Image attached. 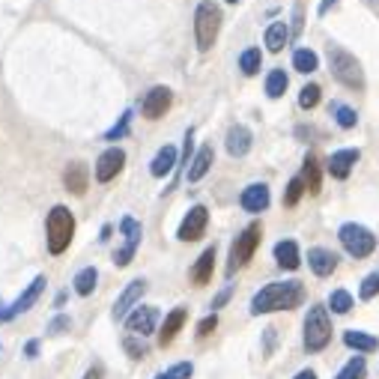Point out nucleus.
Listing matches in <instances>:
<instances>
[{
  "label": "nucleus",
  "instance_id": "72a5a7b5",
  "mask_svg": "<svg viewBox=\"0 0 379 379\" xmlns=\"http://www.w3.org/2000/svg\"><path fill=\"white\" fill-rule=\"evenodd\" d=\"M332 117L340 128H355V123H358V113L350 105H338V102L332 105Z\"/></svg>",
  "mask_w": 379,
  "mask_h": 379
},
{
  "label": "nucleus",
  "instance_id": "aec40b11",
  "mask_svg": "<svg viewBox=\"0 0 379 379\" xmlns=\"http://www.w3.org/2000/svg\"><path fill=\"white\" fill-rule=\"evenodd\" d=\"M224 143H227V153H230V156H233V158H242V156L251 153L254 138H251V131L245 128V126H230Z\"/></svg>",
  "mask_w": 379,
  "mask_h": 379
},
{
  "label": "nucleus",
  "instance_id": "7c9ffc66",
  "mask_svg": "<svg viewBox=\"0 0 379 379\" xmlns=\"http://www.w3.org/2000/svg\"><path fill=\"white\" fill-rule=\"evenodd\" d=\"M287 72L284 69H272L269 75H266V96L269 98H281L284 93H287Z\"/></svg>",
  "mask_w": 379,
  "mask_h": 379
},
{
  "label": "nucleus",
  "instance_id": "f257e3e1",
  "mask_svg": "<svg viewBox=\"0 0 379 379\" xmlns=\"http://www.w3.org/2000/svg\"><path fill=\"white\" fill-rule=\"evenodd\" d=\"M302 302H305V287L299 281H278L257 290V295L251 299V314L263 317V314H278V310H293Z\"/></svg>",
  "mask_w": 379,
  "mask_h": 379
},
{
  "label": "nucleus",
  "instance_id": "5701e85b",
  "mask_svg": "<svg viewBox=\"0 0 379 379\" xmlns=\"http://www.w3.org/2000/svg\"><path fill=\"white\" fill-rule=\"evenodd\" d=\"M212 272H216V248H209L197 257V263L191 266V284L194 287H206L209 284V278H212Z\"/></svg>",
  "mask_w": 379,
  "mask_h": 379
},
{
  "label": "nucleus",
  "instance_id": "6e6552de",
  "mask_svg": "<svg viewBox=\"0 0 379 379\" xmlns=\"http://www.w3.org/2000/svg\"><path fill=\"white\" fill-rule=\"evenodd\" d=\"M206 224H209V209L203 203H194L186 212V218H183V224H179V230H176L179 242H197L206 233Z\"/></svg>",
  "mask_w": 379,
  "mask_h": 379
},
{
  "label": "nucleus",
  "instance_id": "f704fd0d",
  "mask_svg": "<svg viewBox=\"0 0 379 379\" xmlns=\"http://www.w3.org/2000/svg\"><path fill=\"white\" fill-rule=\"evenodd\" d=\"M308 191V186H305V179L302 176H293L290 183H287V191H284V206H295L302 201V194Z\"/></svg>",
  "mask_w": 379,
  "mask_h": 379
},
{
  "label": "nucleus",
  "instance_id": "c03bdc74",
  "mask_svg": "<svg viewBox=\"0 0 379 379\" xmlns=\"http://www.w3.org/2000/svg\"><path fill=\"white\" fill-rule=\"evenodd\" d=\"M69 328V317H63V314H57L54 320H51V325H48V335H57V332H66Z\"/></svg>",
  "mask_w": 379,
  "mask_h": 379
},
{
  "label": "nucleus",
  "instance_id": "4468645a",
  "mask_svg": "<svg viewBox=\"0 0 379 379\" xmlns=\"http://www.w3.org/2000/svg\"><path fill=\"white\" fill-rule=\"evenodd\" d=\"M156 325H158V308L153 305H138L131 314L126 317V328L131 335H153L156 332Z\"/></svg>",
  "mask_w": 379,
  "mask_h": 379
},
{
  "label": "nucleus",
  "instance_id": "c756f323",
  "mask_svg": "<svg viewBox=\"0 0 379 379\" xmlns=\"http://www.w3.org/2000/svg\"><path fill=\"white\" fill-rule=\"evenodd\" d=\"M293 66H295V69H299L302 75H308V72H314L317 66H320V57H317V51H310V48H295Z\"/></svg>",
  "mask_w": 379,
  "mask_h": 379
},
{
  "label": "nucleus",
  "instance_id": "cd10ccee",
  "mask_svg": "<svg viewBox=\"0 0 379 379\" xmlns=\"http://www.w3.org/2000/svg\"><path fill=\"white\" fill-rule=\"evenodd\" d=\"M96 284H98V272L93 269V266H84L78 275H75V281H72V290L78 293V295H93V290H96Z\"/></svg>",
  "mask_w": 379,
  "mask_h": 379
},
{
  "label": "nucleus",
  "instance_id": "1a4fd4ad",
  "mask_svg": "<svg viewBox=\"0 0 379 379\" xmlns=\"http://www.w3.org/2000/svg\"><path fill=\"white\" fill-rule=\"evenodd\" d=\"M45 284H48V278L45 275H36L33 281L27 284V290L15 299L12 305H6V314H4V323H9V320H15V317H21V314H27V310L39 302V295L45 293Z\"/></svg>",
  "mask_w": 379,
  "mask_h": 379
},
{
  "label": "nucleus",
  "instance_id": "f03ea898",
  "mask_svg": "<svg viewBox=\"0 0 379 379\" xmlns=\"http://www.w3.org/2000/svg\"><path fill=\"white\" fill-rule=\"evenodd\" d=\"M45 236H48V254L60 257L72 245L75 236V216L66 206H51L45 218Z\"/></svg>",
  "mask_w": 379,
  "mask_h": 379
},
{
  "label": "nucleus",
  "instance_id": "f8f14e48",
  "mask_svg": "<svg viewBox=\"0 0 379 379\" xmlns=\"http://www.w3.org/2000/svg\"><path fill=\"white\" fill-rule=\"evenodd\" d=\"M146 293V278H135L131 284H126V290L120 293V299L113 302V310H111V317L117 320V323H126V317L135 310V305H138V299Z\"/></svg>",
  "mask_w": 379,
  "mask_h": 379
},
{
  "label": "nucleus",
  "instance_id": "423d86ee",
  "mask_svg": "<svg viewBox=\"0 0 379 379\" xmlns=\"http://www.w3.org/2000/svg\"><path fill=\"white\" fill-rule=\"evenodd\" d=\"M260 236H263V230L254 221L233 239V245H230V257H227V275H236L242 266H248L254 251H257V245H260Z\"/></svg>",
  "mask_w": 379,
  "mask_h": 379
},
{
  "label": "nucleus",
  "instance_id": "dca6fc26",
  "mask_svg": "<svg viewBox=\"0 0 379 379\" xmlns=\"http://www.w3.org/2000/svg\"><path fill=\"white\" fill-rule=\"evenodd\" d=\"M63 186H66V191L75 194V197L87 194V186H90L87 164H84V161H69V164H66V171H63Z\"/></svg>",
  "mask_w": 379,
  "mask_h": 379
},
{
  "label": "nucleus",
  "instance_id": "79ce46f5",
  "mask_svg": "<svg viewBox=\"0 0 379 379\" xmlns=\"http://www.w3.org/2000/svg\"><path fill=\"white\" fill-rule=\"evenodd\" d=\"M230 299H233V287H224V290L216 295V299H212V310H221Z\"/></svg>",
  "mask_w": 379,
  "mask_h": 379
},
{
  "label": "nucleus",
  "instance_id": "4c0bfd02",
  "mask_svg": "<svg viewBox=\"0 0 379 379\" xmlns=\"http://www.w3.org/2000/svg\"><path fill=\"white\" fill-rule=\"evenodd\" d=\"M128 123H131V111H123V117L117 120V126H111L105 131V141H120L128 135Z\"/></svg>",
  "mask_w": 379,
  "mask_h": 379
},
{
  "label": "nucleus",
  "instance_id": "b1692460",
  "mask_svg": "<svg viewBox=\"0 0 379 379\" xmlns=\"http://www.w3.org/2000/svg\"><path fill=\"white\" fill-rule=\"evenodd\" d=\"M176 164H179V153H176V146H173V143H164L161 150L156 153L153 164H150V173L161 179V176H168V173L176 168Z\"/></svg>",
  "mask_w": 379,
  "mask_h": 379
},
{
  "label": "nucleus",
  "instance_id": "09e8293b",
  "mask_svg": "<svg viewBox=\"0 0 379 379\" xmlns=\"http://www.w3.org/2000/svg\"><path fill=\"white\" fill-rule=\"evenodd\" d=\"M66 299H69V293H66V290H63V293H57V299H54V308H63V305H66Z\"/></svg>",
  "mask_w": 379,
  "mask_h": 379
},
{
  "label": "nucleus",
  "instance_id": "5fc2aeb1",
  "mask_svg": "<svg viewBox=\"0 0 379 379\" xmlns=\"http://www.w3.org/2000/svg\"><path fill=\"white\" fill-rule=\"evenodd\" d=\"M153 379H171V376H168V373H158V376H153Z\"/></svg>",
  "mask_w": 379,
  "mask_h": 379
},
{
  "label": "nucleus",
  "instance_id": "473e14b6",
  "mask_svg": "<svg viewBox=\"0 0 379 379\" xmlns=\"http://www.w3.org/2000/svg\"><path fill=\"white\" fill-rule=\"evenodd\" d=\"M260 60H263L260 57V48H245V51L239 54V72L248 75V78L257 75L260 72Z\"/></svg>",
  "mask_w": 379,
  "mask_h": 379
},
{
  "label": "nucleus",
  "instance_id": "6ab92c4d",
  "mask_svg": "<svg viewBox=\"0 0 379 379\" xmlns=\"http://www.w3.org/2000/svg\"><path fill=\"white\" fill-rule=\"evenodd\" d=\"M308 266L317 278H328L338 269V254L328 248H310L308 251Z\"/></svg>",
  "mask_w": 379,
  "mask_h": 379
},
{
  "label": "nucleus",
  "instance_id": "ddd939ff",
  "mask_svg": "<svg viewBox=\"0 0 379 379\" xmlns=\"http://www.w3.org/2000/svg\"><path fill=\"white\" fill-rule=\"evenodd\" d=\"M123 168H126V153L120 146H111V150H105L96 158V179L98 183H111V179L120 176Z\"/></svg>",
  "mask_w": 379,
  "mask_h": 379
},
{
  "label": "nucleus",
  "instance_id": "c85d7f7f",
  "mask_svg": "<svg viewBox=\"0 0 379 379\" xmlns=\"http://www.w3.org/2000/svg\"><path fill=\"white\" fill-rule=\"evenodd\" d=\"M365 376H368V361H365V355H353L347 365L338 370L335 379H365Z\"/></svg>",
  "mask_w": 379,
  "mask_h": 379
},
{
  "label": "nucleus",
  "instance_id": "a19ab883",
  "mask_svg": "<svg viewBox=\"0 0 379 379\" xmlns=\"http://www.w3.org/2000/svg\"><path fill=\"white\" fill-rule=\"evenodd\" d=\"M216 325H218V314H209L206 320H201V323H197V338H206V335H212V332H216Z\"/></svg>",
  "mask_w": 379,
  "mask_h": 379
},
{
  "label": "nucleus",
  "instance_id": "6e6d98bb",
  "mask_svg": "<svg viewBox=\"0 0 379 379\" xmlns=\"http://www.w3.org/2000/svg\"><path fill=\"white\" fill-rule=\"evenodd\" d=\"M227 4H239V0H227Z\"/></svg>",
  "mask_w": 379,
  "mask_h": 379
},
{
  "label": "nucleus",
  "instance_id": "c9c22d12",
  "mask_svg": "<svg viewBox=\"0 0 379 379\" xmlns=\"http://www.w3.org/2000/svg\"><path fill=\"white\" fill-rule=\"evenodd\" d=\"M376 295H379V269L370 272L368 278H361V287H358V299L361 302H370V299H376Z\"/></svg>",
  "mask_w": 379,
  "mask_h": 379
},
{
  "label": "nucleus",
  "instance_id": "0eeeda50",
  "mask_svg": "<svg viewBox=\"0 0 379 379\" xmlns=\"http://www.w3.org/2000/svg\"><path fill=\"white\" fill-rule=\"evenodd\" d=\"M338 236H340V245L347 248V254L355 257V260H365V257H370L376 251V236L361 224H353V221L343 224L338 230Z\"/></svg>",
  "mask_w": 379,
  "mask_h": 379
},
{
  "label": "nucleus",
  "instance_id": "864d4df0",
  "mask_svg": "<svg viewBox=\"0 0 379 379\" xmlns=\"http://www.w3.org/2000/svg\"><path fill=\"white\" fill-rule=\"evenodd\" d=\"M4 314H6V308H4V305H0V323H4Z\"/></svg>",
  "mask_w": 379,
  "mask_h": 379
},
{
  "label": "nucleus",
  "instance_id": "e433bc0d",
  "mask_svg": "<svg viewBox=\"0 0 379 379\" xmlns=\"http://www.w3.org/2000/svg\"><path fill=\"white\" fill-rule=\"evenodd\" d=\"M320 98H323L320 84H305L302 93H299V105H302L305 111H310V108H317V105H320Z\"/></svg>",
  "mask_w": 379,
  "mask_h": 379
},
{
  "label": "nucleus",
  "instance_id": "603ef678",
  "mask_svg": "<svg viewBox=\"0 0 379 379\" xmlns=\"http://www.w3.org/2000/svg\"><path fill=\"white\" fill-rule=\"evenodd\" d=\"M368 6H373V9H379V0H365Z\"/></svg>",
  "mask_w": 379,
  "mask_h": 379
},
{
  "label": "nucleus",
  "instance_id": "58836bf2",
  "mask_svg": "<svg viewBox=\"0 0 379 379\" xmlns=\"http://www.w3.org/2000/svg\"><path fill=\"white\" fill-rule=\"evenodd\" d=\"M171 379H191V373H194V365L191 361H176V365L171 368V370H164Z\"/></svg>",
  "mask_w": 379,
  "mask_h": 379
},
{
  "label": "nucleus",
  "instance_id": "37998d69",
  "mask_svg": "<svg viewBox=\"0 0 379 379\" xmlns=\"http://www.w3.org/2000/svg\"><path fill=\"white\" fill-rule=\"evenodd\" d=\"M302 24H305V9L295 6V9H293V33H290V36H299V33H302Z\"/></svg>",
  "mask_w": 379,
  "mask_h": 379
},
{
  "label": "nucleus",
  "instance_id": "f3484780",
  "mask_svg": "<svg viewBox=\"0 0 379 379\" xmlns=\"http://www.w3.org/2000/svg\"><path fill=\"white\" fill-rule=\"evenodd\" d=\"M358 158H361V153L355 150V146H350V150H338V153L328 156L325 171L332 173L335 179H347V176L353 173V168H355V161H358Z\"/></svg>",
  "mask_w": 379,
  "mask_h": 379
},
{
  "label": "nucleus",
  "instance_id": "a211bd4d",
  "mask_svg": "<svg viewBox=\"0 0 379 379\" xmlns=\"http://www.w3.org/2000/svg\"><path fill=\"white\" fill-rule=\"evenodd\" d=\"M275 263L281 266L284 272H295L299 269V263H302V254H299V242L295 239H281L275 245Z\"/></svg>",
  "mask_w": 379,
  "mask_h": 379
},
{
  "label": "nucleus",
  "instance_id": "49530a36",
  "mask_svg": "<svg viewBox=\"0 0 379 379\" xmlns=\"http://www.w3.org/2000/svg\"><path fill=\"white\" fill-rule=\"evenodd\" d=\"M84 379H105V368H102V365H93V368L84 373Z\"/></svg>",
  "mask_w": 379,
  "mask_h": 379
},
{
  "label": "nucleus",
  "instance_id": "de8ad7c7",
  "mask_svg": "<svg viewBox=\"0 0 379 379\" xmlns=\"http://www.w3.org/2000/svg\"><path fill=\"white\" fill-rule=\"evenodd\" d=\"M263 338H266V353H272V343H275V328H266V335H263Z\"/></svg>",
  "mask_w": 379,
  "mask_h": 379
},
{
  "label": "nucleus",
  "instance_id": "a18cd8bd",
  "mask_svg": "<svg viewBox=\"0 0 379 379\" xmlns=\"http://www.w3.org/2000/svg\"><path fill=\"white\" fill-rule=\"evenodd\" d=\"M24 355H27V358H36V355H39V340H27V343H24Z\"/></svg>",
  "mask_w": 379,
  "mask_h": 379
},
{
  "label": "nucleus",
  "instance_id": "ea45409f",
  "mask_svg": "<svg viewBox=\"0 0 379 379\" xmlns=\"http://www.w3.org/2000/svg\"><path fill=\"white\" fill-rule=\"evenodd\" d=\"M123 350L131 355V358H143L146 355V347L141 340H135V338H123Z\"/></svg>",
  "mask_w": 379,
  "mask_h": 379
},
{
  "label": "nucleus",
  "instance_id": "3c124183",
  "mask_svg": "<svg viewBox=\"0 0 379 379\" xmlns=\"http://www.w3.org/2000/svg\"><path fill=\"white\" fill-rule=\"evenodd\" d=\"M293 379H317V373L314 370H302V373H295Z\"/></svg>",
  "mask_w": 379,
  "mask_h": 379
},
{
  "label": "nucleus",
  "instance_id": "393cba45",
  "mask_svg": "<svg viewBox=\"0 0 379 379\" xmlns=\"http://www.w3.org/2000/svg\"><path fill=\"white\" fill-rule=\"evenodd\" d=\"M343 343H347L350 350H355L358 355H370L379 350V340L368 332H355V328H350V332H343Z\"/></svg>",
  "mask_w": 379,
  "mask_h": 379
},
{
  "label": "nucleus",
  "instance_id": "2eb2a0df",
  "mask_svg": "<svg viewBox=\"0 0 379 379\" xmlns=\"http://www.w3.org/2000/svg\"><path fill=\"white\" fill-rule=\"evenodd\" d=\"M269 201H272V194H269V186L266 183H251L248 188L239 194V206L245 212H251V216H257V212H266L269 209Z\"/></svg>",
  "mask_w": 379,
  "mask_h": 379
},
{
  "label": "nucleus",
  "instance_id": "2f4dec72",
  "mask_svg": "<svg viewBox=\"0 0 379 379\" xmlns=\"http://www.w3.org/2000/svg\"><path fill=\"white\" fill-rule=\"evenodd\" d=\"M353 310V295L347 290H332V295H328V314H350Z\"/></svg>",
  "mask_w": 379,
  "mask_h": 379
},
{
  "label": "nucleus",
  "instance_id": "a878e982",
  "mask_svg": "<svg viewBox=\"0 0 379 379\" xmlns=\"http://www.w3.org/2000/svg\"><path fill=\"white\" fill-rule=\"evenodd\" d=\"M302 179H305V186H308L310 194H320V188H323V168H320V158H317L314 153H308V156H305Z\"/></svg>",
  "mask_w": 379,
  "mask_h": 379
},
{
  "label": "nucleus",
  "instance_id": "412c9836",
  "mask_svg": "<svg viewBox=\"0 0 379 379\" xmlns=\"http://www.w3.org/2000/svg\"><path fill=\"white\" fill-rule=\"evenodd\" d=\"M186 320H188V310L186 308H173L168 317H164V323H161V328H158V343L161 347H168V343L183 332V325H186Z\"/></svg>",
  "mask_w": 379,
  "mask_h": 379
},
{
  "label": "nucleus",
  "instance_id": "9d476101",
  "mask_svg": "<svg viewBox=\"0 0 379 379\" xmlns=\"http://www.w3.org/2000/svg\"><path fill=\"white\" fill-rule=\"evenodd\" d=\"M171 105H173V90H171V87H164V84H158V87H153L150 93L143 96L141 113H143L146 120H161L164 113L171 111Z\"/></svg>",
  "mask_w": 379,
  "mask_h": 379
},
{
  "label": "nucleus",
  "instance_id": "8fccbe9b",
  "mask_svg": "<svg viewBox=\"0 0 379 379\" xmlns=\"http://www.w3.org/2000/svg\"><path fill=\"white\" fill-rule=\"evenodd\" d=\"M335 4H338V0H323V4H320V15H325V12H328V9H332Z\"/></svg>",
  "mask_w": 379,
  "mask_h": 379
},
{
  "label": "nucleus",
  "instance_id": "20e7f679",
  "mask_svg": "<svg viewBox=\"0 0 379 379\" xmlns=\"http://www.w3.org/2000/svg\"><path fill=\"white\" fill-rule=\"evenodd\" d=\"M332 343V317L325 305H314L305 317V353H323Z\"/></svg>",
  "mask_w": 379,
  "mask_h": 379
},
{
  "label": "nucleus",
  "instance_id": "4be33fe9",
  "mask_svg": "<svg viewBox=\"0 0 379 379\" xmlns=\"http://www.w3.org/2000/svg\"><path fill=\"white\" fill-rule=\"evenodd\" d=\"M212 158H216V150H212L209 143H203L201 150L194 153V158H191V164H188V171H186V179H188V183H201V179L209 173V168H212Z\"/></svg>",
  "mask_w": 379,
  "mask_h": 379
},
{
  "label": "nucleus",
  "instance_id": "7ed1b4c3",
  "mask_svg": "<svg viewBox=\"0 0 379 379\" xmlns=\"http://www.w3.org/2000/svg\"><path fill=\"white\" fill-rule=\"evenodd\" d=\"M221 21H224V12H221L218 4H212V0H201V4H197V9H194V36H197V48H201V51H209V48L216 45Z\"/></svg>",
  "mask_w": 379,
  "mask_h": 379
},
{
  "label": "nucleus",
  "instance_id": "39448f33",
  "mask_svg": "<svg viewBox=\"0 0 379 379\" xmlns=\"http://www.w3.org/2000/svg\"><path fill=\"white\" fill-rule=\"evenodd\" d=\"M328 69H332L335 81H340L343 87H350V90H361V87H365V72H361V63L347 51V48L328 45Z\"/></svg>",
  "mask_w": 379,
  "mask_h": 379
},
{
  "label": "nucleus",
  "instance_id": "bb28decb",
  "mask_svg": "<svg viewBox=\"0 0 379 379\" xmlns=\"http://www.w3.org/2000/svg\"><path fill=\"white\" fill-rule=\"evenodd\" d=\"M266 51H272V54H278V51H284V45H287V39H290V30H287V24H281V21H275V24H269L266 27Z\"/></svg>",
  "mask_w": 379,
  "mask_h": 379
},
{
  "label": "nucleus",
  "instance_id": "9b49d317",
  "mask_svg": "<svg viewBox=\"0 0 379 379\" xmlns=\"http://www.w3.org/2000/svg\"><path fill=\"white\" fill-rule=\"evenodd\" d=\"M120 230H123V236H126V245H123L117 254H113V263H117L120 269H126L128 263H131V257H135L138 245H141V221L131 218V216H126V218L120 221Z\"/></svg>",
  "mask_w": 379,
  "mask_h": 379
}]
</instances>
